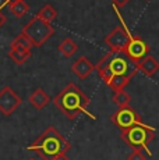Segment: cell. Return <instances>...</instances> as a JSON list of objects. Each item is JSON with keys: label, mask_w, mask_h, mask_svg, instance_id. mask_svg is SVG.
<instances>
[{"label": "cell", "mask_w": 159, "mask_h": 160, "mask_svg": "<svg viewBox=\"0 0 159 160\" xmlns=\"http://www.w3.org/2000/svg\"><path fill=\"white\" fill-rule=\"evenodd\" d=\"M95 70L105 84H108L109 79L113 78V77H128V78H133L138 71L137 64H134L127 57V54L124 52H113V50L106 53L98 61Z\"/></svg>", "instance_id": "obj_1"}, {"label": "cell", "mask_w": 159, "mask_h": 160, "mask_svg": "<svg viewBox=\"0 0 159 160\" xmlns=\"http://www.w3.org/2000/svg\"><path fill=\"white\" fill-rule=\"evenodd\" d=\"M70 149L71 143L54 127H48L35 142L28 146V150L36 152L44 160H53L57 155L67 153Z\"/></svg>", "instance_id": "obj_2"}, {"label": "cell", "mask_w": 159, "mask_h": 160, "mask_svg": "<svg viewBox=\"0 0 159 160\" xmlns=\"http://www.w3.org/2000/svg\"><path fill=\"white\" fill-rule=\"evenodd\" d=\"M53 103L69 120H75L81 113L87 110L90 98L75 84L70 82L53 99Z\"/></svg>", "instance_id": "obj_3"}, {"label": "cell", "mask_w": 159, "mask_h": 160, "mask_svg": "<svg viewBox=\"0 0 159 160\" xmlns=\"http://www.w3.org/2000/svg\"><path fill=\"white\" fill-rule=\"evenodd\" d=\"M121 139L124 141L127 146H130L133 150H146V153L151 155L148 150V143L155 139V130L144 122L133 125L128 130L121 131Z\"/></svg>", "instance_id": "obj_4"}, {"label": "cell", "mask_w": 159, "mask_h": 160, "mask_svg": "<svg viewBox=\"0 0 159 160\" xmlns=\"http://www.w3.org/2000/svg\"><path fill=\"white\" fill-rule=\"evenodd\" d=\"M23 32L32 41L33 46L41 48L45 42H48L53 36L54 28L50 25V22H46L42 18H39L38 15H35L27 22Z\"/></svg>", "instance_id": "obj_5"}, {"label": "cell", "mask_w": 159, "mask_h": 160, "mask_svg": "<svg viewBox=\"0 0 159 160\" xmlns=\"http://www.w3.org/2000/svg\"><path fill=\"white\" fill-rule=\"evenodd\" d=\"M112 122L116 125L117 128H120L121 131L128 130L133 125L140 124L142 122V118L136 110L131 106H124V107H119L117 112H115L110 117Z\"/></svg>", "instance_id": "obj_6"}, {"label": "cell", "mask_w": 159, "mask_h": 160, "mask_svg": "<svg viewBox=\"0 0 159 160\" xmlns=\"http://www.w3.org/2000/svg\"><path fill=\"white\" fill-rule=\"evenodd\" d=\"M149 45L138 35H130V41L124 49V53L127 54V57L133 61L134 64H138L142 58H145L149 54Z\"/></svg>", "instance_id": "obj_7"}, {"label": "cell", "mask_w": 159, "mask_h": 160, "mask_svg": "<svg viewBox=\"0 0 159 160\" xmlns=\"http://www.w3.org/2000/svg\"><path fill=\"white\" fill-rule=\"evenodd\" d=\"M23 103V99L14 92L11 87H4L0 91V113L4 116H11Z\"/></svg>", "instance_id": "obj_8"}, {"label": "cell", "mask_w": 159, "mask_h": 160, "mask_svg": "<svg viewBox=\"0 0 159 160\" xmlns=\"http://www.w3.org/2000/svg\"><path fill=\"white\" fill-rule=\"evenodd\" d=\"M128 41H130V33L121 25H117L116 28H113L105 38V43L113 52H124Z\"/></svg>", "instance_id": "obj_9"}, {"label": "cell", "mask_w": 159, "mask_h": 160, "mask_svg": "<svg viewBox=\"0 0 159 160\" xmlns=\"http://www.w3.org/2000/svg\"><path fill=\"white\" fill-rule=\"evenodd\" d=\"M71 70L80 79H87L88 77L92 74L94 70H95V66H94L85 56H81L73 63Z\"/></svg>", "instance_id": "obj_10"}, {"label": "cell", "mask_w": 159, "mask_h": 160, "mask_svg": "<svg viewBox=\"0 0 159 160\" xmlns=\"http://www.w3.org/2000/svg\"><path fill=\"white\" fill-rule=\"evenodd\" d=\"M137 68H138L140 71H142L145 75L154 77L159 70V61L154 56L148 54L145 58H142V60L137 64Z\"/></svg>", "instance_id": "obj_11"}, {"label": "cell", "mask_w": 159, "mask_h": 160, "mask_svg": "<svg viewBox=\"0 0 159 160\" xmlns=\"http://www.w3.org/2000/svg\"><path fill=\"white\" fill-rule=\"evenodd\" d=\"M28 100L35 109L41 110V109H44V107L48 106V103L50 102V98H49V95L42 88H38L29 95Z\"/></svg>", "instance_id": "obj_12"}, {"label": "cell", "mask_w": 159, "mask_h": 160, "mask_svg": "<svg viewBox=\"0 0 159 160\" xmlns=\"http://www.w3.org/2000/svg\"><path fill=\"white\" fill-rule=\"evenodd\" d=\"M7 56L16 64H25L31 57V50H25V49L20 48H10Z\"/></svg>", "instance_id": "obj_13"}, {"label": "cell", "mask_w": 159, "mask_h": 160, "mask_svg": "<svg viewBox=\"0 0 159 160\" xmlns=\"http://www.w3.org/2000/svg\"><path fill=\"white\" fill-rule=\"evenodd\" d=\"M57 49H59V52L63 54L64 57H71L73 54L78 50V45L75 43L71 38H66L59 43Z\"/></svg>", "instance_id": "obj_14"}, {"label": "cell", "mask_w": 159, "mask_h": 160, "mask_svg": "<svg viewBox=\"0 0 159 160\" xmlns=\"http://www.w3.org/2000/svg\"><path fill=\"white\" fill-rule=\"evenodd\" d=\"M8 8H10L11 14H13L14 17H17V18L24 17V15L29 11V6H28V3H27L25 0H18V2L8 6Z\"/></svg>", "instance_id": "obj_15"}, {"label": "cell", "mask_w": 159, "mask_h": 160, "mask_svg": "<svg viewBox=\"0 0 159 160\" xmlns=\"http://www.w3.org/2000/svg\"><path fill=\"white\" fill-rule=\"evenodd\" d=\"M32 46H33V43H32L31 39H29L24 32H21V33H18L16 36V39L11 42L10 48H20V49H25V50H31Z\"/></svg>", "instance_id": "obj_16"}, {"label": "cell", "mask_w": 159, "mask_h": 160, "mask_svg": "<svg viewBox=\"0 0 159 160\" xmlns=\"http://www.w3.org/2000/svg\"><path fill=\"white\" fill-rule=\"evenodd\" d=\"M36 15H38L39 18H42L44 21H46V22H52V21L57 17V10L54 7H52L50 4H45L44 7L38 11Z\"/></svg>", "instance_id": "obj_17"}, {"label": "cell", "mask_w": 159, "mask_h": 160, "mask_svg": "<svg viewBox=\"0 0 159 160\" xmlns=\"http://www.w3.org/2000/svg\"><path fill=\"white\" fill-rule=\"evenodd\" d=\"M113 102L117 104L119 107H124V106H130V102H131V95L127 93L124 89L121 91H117L115 92L113 95Z\"/></svg>", "instance_id": "obj_18"}, {"label": "cell", "mask_w": 159, "mask_h": 160, "mask_svg": "<svg viewBox=\"0 0 159 160\" xmlns=\"http://www.w3.org/2000/svg\"><path fill=\"white\" fill-rule=\"evenodd\" d=\"M127 160H146V156L144 155L142 150H133L127 156Z\"/></svg>", "instance_id": "obj_19"}, {"label": "cell", "mask_w": 159, "mask_h": 160, "mask_svg": "<svg viewBox=\"0 0 159 160\" xmlns=\"http://www.w3.org/2000/svg\"><path fill=\"white\" fill-rule=\"evenodd\" d=\"M128 2H130V0H112L113 6H115V7H117V8L124 7V6H126Z\"/></svg>", "instance_id": "obj_20"}, {"label": "cell", "mask_w": 159, "mask_h": 160, "mask_svg": "<svg viewBox=\"0 0 159 160\" xmlns=\"http://www.w3.org/2000/svg\"><path fill=\"white\" fill-rule=\"evenodd\" d=\"M53 160H70V159H69V156H67L66 153H62V155H57Z\"/></svg>", "instance_id": "obj_21"}, {"label": "cell", "mask_w": 159, "mask_h": 160, "mask_svg": "<svg viewBox=\"0 0 159 160\" xmlns=\"http://www.w3.org/2000/svg\"><path fill=\"white\" fill-rule=\"evenodd\" d=\"M4 22H6V15L3 14V11L0 10V28H2L3 25H4Z\"/></svg>", "instance_id": "obj_22"}, {"label": "cell", "mask_w": 159, "mask_h": 160, "mask_svg": "<svg viewBox=\"0 0 159 160\" xmlns=\"http://www.w3.org/2000/svg\"><path fill=\"white\" fill-rule=\"evenodd\" d=\"M3 2H4V3H6V4H8V6H10V4H13V3H16V2H18V0H3Z\"/></svg>", "instance_id": "obj_23"}, {"label": "cell", "mask_w": 159, "mask_h": 160, "mask_svg": "<svg viewBox=\"0 0 159 160\" xmlns=\"http://www.w3.org/2000/svg\"><path fill=\"white\" fill-rule=\"evenodd\" d=\"M29 160H35V159H29Z\"/></svg>", "instance_id": "obj_24"}, {"label": "cell", "mask_w": 159, "mask_h": 160, "mask_svg": "<svg viewBox=\"0 0 159 160\" xmlns=\"http://www.w3.org/2000/svg\"><path fill=\"white\" fill-rule=\"evenodd\" d=\"M146 2H149V0H146Z\"/></svg>", "instance_id": "obj_25"}]
</instances>
